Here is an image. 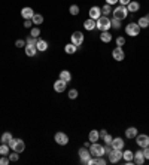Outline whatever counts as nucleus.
Masks as SVG:
<instances>
[{"label": "nucleus", "instance_id": "nucleus-1", "mask_svg": "<svg viewBox=\"0 0 149 165\" xmlns=\"http://www.w3.org/2000/svg\"><path fill=\"white\" fill-rule=\"evenodd\" d=\"M9 147L14 152L21 153V152H24V149H26V143H24L21 138H12V140L9 141Z\"/></svg>", "mask_w": 149, "mask_h": 165}, {"label": "nucleus", "instance_id": "nucleus-2", "mask_svg": "<svg viewBox=\"0 0 149 165\" xmlns=\"http://www.w3.org/2000/svg\"><path fill=\"white\" fill-rule=\"evenodd\" d=\"M95 28H99L100 31H108L110 28V20L108 16H100L99 20L95 21Z\"/></svg>", "mask_w": 149, "mask_h": 165}, {"label": "nucleus", "instance_id": "nucleus-3", "mask_svg": "<svg viewBox=\"0 0 149 165\" xmlns=\"http://www.w3.org/2000/svg\"><path fill=\"white\" fill-rule=\"evenodd\" d=\"M112 14H113V18L122 21V20H125V18L128 16V9H127V6H121V5H119Z\"/></svg>", "mask_w": 149, "mask_h": 165}, {"label": "nucleus", "instance_id": "nucleus-4", "mask_svg": "<svg viewBox=\"0 0 149 165\" xmlns=\"http://www.w3.org/2000/svg\"><path fill=\"white\" fill-rule=\"evenodd\" d=\"M78 153H79V158H81V164L89 165V161H91V152L88 150V147H81Z\"/></svg>", "mask_w": 149, "mask_h": 165}, {"label": "nucleus", "instance_id": "nucleus-5", "mask_svg": "<svg viewBox=\"0 0 149 165\" xmlns=\"http://www.w3.org/2000/svg\"><path fill=\"white\" fill-rule=\"evenodd\" d=\"M89 152H91V156H103V155H104V146L99 144L97 141H95V143H91Z\"/></svg>", "mask_w": 149, "mask_h": 165}, {"label": "nucleus", "instance_id": "nucleus-6", "mask_svg": "<svg viewBox=\"0 0 149 165\" xmlns=\"http://www.w3.org/2000/svg\"><path fill=\"white\" fill-rule=\"evenodd\" d=\"M125 33L131 37H136V36H139L140 33V27H139V24L137 22H130L127 24V27H125Z\"/></svg>", "mask_w": 149, "mask_h": 165}, {"label": "nucleus", "instance_id": "nucleus-7", "mask_svg": "<svg viewBox=\"0 0 149 165\" xmlns=\"http://www.w3.org/2000/svg\"><path fill=\"white\" fill-rule=\"evenodd\" d=\"M136 143L140 146V147H148L149 146V137L146 135V134H137L136 135Z\"/></svg>", "mask_w": 149, "mask_h": 165}, {"label": "nucleus", "instance_id": "nucleus-8", "mask_svg": "<svg viewBox=\"0 0 149 165\" xmlns=\"http://www.w3.org/2000/svg\"><path fill=\"white\" fill-rule=\"evenodd\" d=\"M55 143L57 144H60V146H66L69 143V137H67V134H64V132H57L55 134Z\"/></svg>", "mask_w": 149, "mask_h": 165}, {"label": "nucleus", "instance_id": "nucleus-9", "mask_svg": "<svg viewBox=\"0 0 149 165\" xmlns=\"http://www.w3.org/2000/svg\"><path fill=\"white\" fill-rule=\"evenodd\" d=\"M108 156H109V161H110L112 164H116V162H119L121 158H122V150H116V149H113Z\"/></svg>", "mask_w": 149, "mask_h": 165}, {"label": "nucleus", "instance_id": "nucleus-10", "mask_svg": "<svg viewBox=\"0 0 149 165\" xmlns=\"http://www.w3.org/2000/svg\"><path fill=\"white\" fill-rule=\"evenodd\" d=\"M72 43L76 45V46H79L84 43V34H82V31H74L73 34H72Z\"/></svg>", "mask_w": 149, "mask_h": 165}, {"label": "nucleus", "instance_id": "nucleus-11", "mask_svg": "<svg viewBox=\"0 0 149 165\" xmlns=\"http://www.w3.org/2000/svg\"><path fill=\"white\" fill-rule=\"evenodd\" d=\"M112 57H113V60H116V61H122V60L125 58V54H124L122 48L116 46V48L112 51Z\"/></svg>", "mask_w": 149, "mask_h": 165}, {"label": "nucleus", "instance_id": "nucleus-12", "mask_svg": "<svg viewBox=\"0 0 149 165\" xmlns=\"http://www.w3.org/2000/svg\"><path fill=\"white\" fill-rule=\"evenodd\" d=\"M89 18H93V20H99L100 16H102V7H99V6H93L91 9H89Z\"/></svg>", "mask_w": 149, "mask_h": 165}, {"label": "nucleus", "instance_id": "nucleus-13", "mask_svg": "<svg viewBox=\"0 0 149 165\" xmlns=\"http://www.w3.org/2000/svg\"><path fill=\"white\" fill-rule=\"evenodd\" d=\"M66 88H67V82H66V80H63V79H58V80L54 83L55 92H64Z\"/></svg>", "mask_w": 149, "mask_h": 165}, {"label": "nucleus", "instance_id": "nucleus-14", "mask_svg": "<svg viewBox=\"0 0 149 165\" xmlns=\"http://www.w3.org/2000/svg\"><path fill=\"white\" fill-rule=\"evenodd\" d=\"M110 144H112V147L116 149V150H122V147H124L125 143H124V140H122L121 137H116V138H112V143H110Z\"/></svg>", "mask_w": 149, "mask_h": 165}, {"label": "nucleus", "instance_id": "nucleus-15", "mask_svg": "<svg viewBox=\"0 0 149 165\" xmlns=\"http://www.w3.org/2000/svg\"><path fill=\"white\" fill-rule=\"evenodd\" d=\"M33 15H34V12L31 7H22V9H21V16H22L24 20H31Z\"/></svg>", "mask_w": 149, "mask_h": 165}, {"label": "nucleus", "instance_id": "nucleus-16", "mask_svg": "<svg viewBox=\"0 0 149 165\" xmlns=\"http://www.w3.org/2000/svg\"><path fill=\"white\" fill-rule=\"evenodd\" d=\"M133 161H134V164H137V165H143L145 164V161H146V159H145V156H143V152L142 150H137L134 153V159H133Z\"/></svg>", "mask_w": 149, "mask_h": 165}, {"label": "nucleus", "instance_id": "nucleus-17", "mask_svg": "<svg viewBox=\"0 0 149 165\" xmlns=\"http://www.w3.org/2000/svg\"><path fill=\"white\" fill-rule=\"evenodd\" d=\"M84 27H85V30H88V31H93V30L95 28V20L88 18V20L84 22Z\"/></svg>", "mask_w": 149, "mask_h": 165}, {"label": "nucleus", "instance_id": "nucleus-18", "mask_svg": "<svg viewBox=\"0 0 149 165\" xmlns=\"http://www.w3.org/2000/svg\"><path fill=\"white\" fill-rule=\"evenodd\" d=\"M137 134H139V132H137V128H134V126H130V128L125 130V137L127 138H136Z\"/></svg>", "mask_w": 149, "mask_h": 165}, {"label": "nucleus", "instance_id": "nucleus-19", "mask_svg": "<svg viewBox=\"0 0 149 165\" xmlns=\"http://www.w3.org/2000/svg\"><path fill=\"white\" fill-rule=\"evenodd\" d=\"M106 159H103V156H94V159L89 161V165H106Z\"/></svg>", "mask_w": 149, "mask_h": 165}, {"label": "nucleus", "instance_id": "nucleus-20", "mask_svg": "<svg viewBox=\"0 0 149 165\" xmlns=\"http://www.w3.org/2000/svg\"><path fill=\"white\" fill-rule=\"evenodd\" d=\"M127 9H128V12H137L140 9V5L137 2H134V0H131L128 5H127Z\"/></svg>", "mask_w": 149, "mask_h": 165}, {"label": "nucleus", "instance_id": "nucleus-21", "mask_svg": "<svg viewBox=\"0 0 149 165\" xmlns=\"http://www.w3.org/2000/svg\"><path fill=\"white\" fill-rule=\"evenodd\" d=\"M37 52V48L33 46V45H26V55L27 57H34Z\"/></svg>", "mask_w": 149, "mask_h": 165}, {"label": "nucleus", "instance_id": "nucleus-22", "mask_svg": "<svg viewBox=\"0 0 149 165\" xmlns=\"http://www.w3.org/2000/svg\"><path fill=\"white\" fill-rule=\"evenodd\" d=\"M36 48H37V51H41V52H45V51L48 49V42L39 39V40H37V45H36Z\"/></svg>", "mask_w": 149, "mask_h": 165}, {"label": "nucleus", "instance_id": "nucleus-23", "mask_svg": "<svg viewBox=\"0 0 149 165\" xmlns=\"http://www.w3.org/2000/svg\"><path fill=\"white\" fill-rule=\"evenodd\" d=\"M99 138H100V135H99V131H97V130L89 131L88 140L91 141V143H95V141H99Z\"/></svg>", "mask_w": 149, "mask_h": 165}, {"label": "nucleus", "instance_id": "nucleus-24", "mask_svg": "<svg viewBox=\"0 0 149 165\" xmlns=\"http://www.w3.org/2000/svg\"><path fill=\"white\" fill-rule=\"evenodd\" d=\"M31 21H33V24L36 25V27H39L42 22H43V16H42L41 14H34L33 18H31Z\"/></svg>", "mask_w": 149, "mask_h": 165}, {"label": "nucleus", "instance_id": "nucleus-25", "mask_svg": "<svg viewBox=\"0 0 149 165\" xmlns=\"http://www.w3.org/2000/svg\"><path fill=\"white\" fill-rule=\"evenodd\" d=\"M100 40H102L103 43H109V42L112 40V36H110L109 31H102V34H100Z\"/></svg>", "mask_w": 149, "mask_h": 165}, {"label": "nucleus", "instance_id": "nucleus-26", "mask_svg": "<svg viewBox=\"0 0 149 165\" xmlns=\"http://www.w3.org/2000/svg\"><path fill=\"white\" fill-rule=\"evenodd\" d=\"M60 79L66 80V82H70V80H72V75H70V71H67V70L60 71Z\"/></svg>", "mask_w": 149, "mask_h": 165}, {"label": "nucleus", "instance_id": "nucleus-27", "mask_svg": "<svg viewBox=\"0 0 149 165\" xmlns=\"http://www.w3.org/2000/svg\"><path fill=\"white\" fill-rule=\"evenodd\" d=\"M76 49H78V46H76V45H73V43H69V45H66V46H64L66 54H74V52H76Z\"/></svg>", "mask_w": 149, "mask_h": 165}, {"label": "nucleus", "instance_id": "nucleus-28", "mask_svg": "<svg viewBox=\"0 0 149 165\" xmlns=\"http://www.w3.org/2000/svg\"><path fill=\"white\" fill-rule=\"evenodd\" d=\"M12 138H14L12 137V134L7 131V132H5V134L2 135V143H3V144H9V141H11Z\"/></svg>", "mask_w": 149, "mask_h": 165}, {"label": "nucleus", "instance_id": "nucleus-29", "mask_svg": "<svg viewBox=\"0 0 149 165\" xmlns=\"http://www.w3.org/2000/svg\"><path fill=\"white\" fill-rule=\"evenodd\" d=\"M122 158L125 159V161H133L134 159V153L131 150H124L122 152Z\"/></svg>", "mask_w": 149, "mask_h": 165}, {"label": "nucleus", "instance_id": "nucleus-30", "mask_svg": "<svg viewBox=\"0 0 149 165\" xmlns=\"http://www.w3.org/2000/svg\"><path fill=\"white\" fill-rule=\"evenodd\" d=\"M137 24H139V27H140V28H146L149 25V21H148L146 16H142L140 20L137 21Z\"/></svg>", "mask_w": 149, "mask_h": 165}, {"label": "nucleus", "instance_id": "nucleus-31", "mask_svg": "<svg viewBox=\"0 0 149 165\" xmlns=\"http://www.w3.org/2000/svg\"><path fill=\"white\" fill-rule=\"evenodd\" d=\"M9 144H3L2 143V146H0V155H3V156H6V155H9Z\"/></svg>", "mask_w": 149, "mask_h": 165}, {"label": "nucleus", "instance_id": "nucleus-32", "mask_svg": "<svg viewBox=\"0 0 149 165\" xmlns=\"http://www.w3.org/2000/svg\"><path fill=\"white\" fill-rule=\"evenodd\" d=\"M110 27H113L115 30H119L121 28V21L116 20V18H112L110 20Z\"/></svg>", "mask_w": 149, "mask_h": 165}, {"label": "nucleus", "instance_id": "nucleus-33", "mask_svg": "<svg viewBox=\"0 0 149 165\" xmlns=\"http://www.w3.org/2000/svg\"><path fill=\"white\" fill-rule=\"evenodd\" d=\"M110 12H113V11H112V6L106 3V5H104V6L102 7V14H104V16H108V15L110 14Z\"/></svg>", "mask_w": 149, "mask_h": 165}, {"label": "nucleus", "instance_id": "nucleus-34", "mask_svg": "<svg viewBox=\"0 0 149 165\" xmlns=\"http://www.w3.org/2000/svg\"><path fill=\"white\" fill-rule=\"evenodd\" d=\"M37 40H39L37 37H33V36H30L27 40H26V45H33V46H36V45H37Z\"/></svg>", "mask_w": 149, "mask_h": 165}, {"label": "nucleus", "instance_id": "nucleus-35", "mask_svg": "<svg viewBox=\"0 0 149 165\" xmlns=\"http://www.w3.org/2000/svg\"><path fill=\"white\" fill-rule=\"evenodd\" d=\"M69 12L72 15H78L79 14V6H78V5H72V6L69 7Z\"/></svg>", "mask_w": 149, "mask_h": 165}, {"label": "nucleus", "instance_id": "nucleus-36", "mask_svg": "<svg viewBox=\"0 0 149 165\" xmlns=\"http://www.w3.org/2000/svg\"><path fill=\"white\" fill-rule=\"evenodd\" d=\"M30 36H33V37H39V36H41V28H39V27H33V28H31Z\"/></svg>", "mask_w": 149, "mask_h": 165}, {"label": "nucleus", "instance_id": "nucleus-37", "mask_svg": "<svg viewBox=\"0 0 149 165\" xmlns=\"http://www.w3.org/2000/svg\"><path fill=\"white\" fill-rule=\"evenodd\" d=\"M125 45V39L122 37V36H119L118 39H116V46H119V48H122Z\"/></svg>", "mask_w": 149, "mask_h": 165}, {"label": "nucleus", "instance_id": "nucleus-38", "mask_svg": "<svg viewBox=\"0 0 149 165\" xmlns=\"http://www.w3.org/2000/svg\"><path fill=\"white\" fill-rule=\"evenodd\" d=\"M69 98H70V100L78 98V91H76V89H70V91H69Z\"/></svg>", "mask_w": 149, "mask_h": 165}, {"label": "nucleus", "instance_id": "nucleus-39", "mask_svg": "<svg viewBox=\"0 0 149 165\" xmlns=\"http://www.w3.org/2000/svg\"><path fill=\"white\" fill-rule=\"evenodd\" d=\"M15 46H17V48H24V46H26V40H22V39H18V40L15 42Z\"/></svg>", "mask_w": 149, "mask_h": 165}, {"label": "nucleus", "instance_id": "nucleus-40", "mask_svg": "<svg viewBox=\"0 0 149 165\" xmlns=\"http://www.w3.org/2000/svg\"><path fill=\"white\" fill-rule=\"evenodd\" d=\"M18 158H20L18 152H14L12 155H9V159H11V162H15V161H18Z\"/></svg>", "mask_w": 149, "mask_h": 165}, {"label": "nucleus", "instance_id": "nucleus-41", "mask_svg": "<svg viewBox=\"0 0 149 165\" xmlns=\"http://www.w3.org/2000/svg\"><path fill=\"white\" fill-rule=\"evenodd\" d=\"M113 150V147H112V144H109V143H106V146H104V155H109L110 152Z\"/></svg>", "mask_w": 149, "mask_h": 165}, {"label": "nucleus", "instance_id": "nucleus-42", "mask_svg": "<svg viewBox=\"0 0 149 165\" xmlns=\"http://www.w3.org/2000/svg\"><path fill=\"white\" fill-rule=\"evenodd\" d=\"M9 162H11V159L6 158V156H2V158H0V165H7Z\"/></svg>", "mask_w": 149, "mask_h": 165}, {"label": "nucleus", "instance_id": "nucleus-43", "mask_svg": "<svg viewBox=\"0 0 149 165\" xmlns=\"http://www.w3.org/2000/svg\"><path fill=\"white\" fill-rule=\"evenodd\" d=\"M112 135H110V134H106V135H104V137H103V140H104V143H109V144H110V143H112Z\"/></svg>", "mask_w": 149, "mask_h": 165}, {"label": "nucleus", "instance_id": "nucleus-44", "mask_svg": "<svg viewBox=\"0 0 149 165\" xmlns=\"http://www.w3.org/2000/svg\"><path fill=\"white\" fill-rule=\"evenodd\" d=\"M24 27H26V28H31V27H33V21H31V20H26V21H24Z\"/></svg>", "mask_w": 149, "mask_h": 165}, {"label": "nucleus", "instance_id": "nucleus-45", "mask_svg": "<svg viewBox=\"0 0 149 165\" xmlns=\"http://www.w3.org/2000/svg\"><path fill=\"white\" fill-rule=\"evenodd\" d=\"M143 156H145V159H149V146L148 147H143Z\"/></svg>", "mask_w": 149, "mask_h": 165}, {"label": "nucleus", "instance_id": "nucleus-46", "mask_svg": "<svg viewBox=\"0 0 149 165\" xmlns=\"http://www.w3.org/2000/svg\"><path fill=\"white\" fill-rule=\"evenodd\" d=\"M130 2H131V0H118V3H119L121 6H127Z\"/></svg>", "mask_w": 149, "mask_h": 165}, {"label": "nucleus", "instance_id": "nucleus-47", "mask_svg": "<svg viewBox=\"0 0 149 165\" xmlns=\"http://www.w3.org/2000/svg\"><path fill=\"white\" fill-rule=\"evenodd\" d=\"M106 134H108V131H106V130H100V131H99V135H100V138H103Z\"/></svg>", "mask_w": 149, "mask_h": 165}, {"label": "nucleus", "instance_id": "nucleus-48", "mask_svg": "<svg viewBox=\"0 0 149 165\" xmlns=\"http://www.w3.org/2000/svg\"><path fill=\"white\" fill-rule=\"evenodd\" d=\"M106 3L112 6V5H115V3H118V0H106Z\"/></svg>", "mask_w": 149, "mask_h": 165}, {"label": "nucleus", "instance_id": "nucleus-49", "mask_svg": "<svg viewBox=\"0 0 149 165\" xmlns=\"http://www.w3.org/2000/svg\"><path fill=\"white\" fill-rule=\"evenodd\" d=\"M146 18H148V21H149V14H148V15H146Z\"/></svg>", "mask_w": 149, "mask_h": 165}]
</instances>
